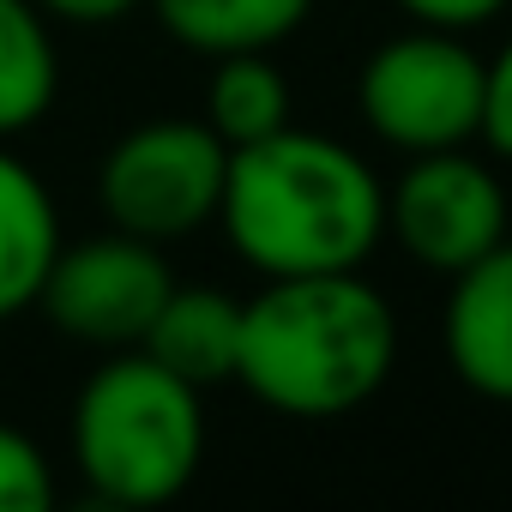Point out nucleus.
Listing matches in <instances>:
<instances>
[{
    "label": "nucleus",
    "mask_w": 512,
    "mask_h": 512,
    "mask_svg": "<svg viewBox=\"0 0 512 512\" xmlns=\"http://www.w3.org/2000/svg\"><path fill=\"white\" fill-rule=\"evenodd\" d=\"M217 223L260 278L362 272L386 241V181L344 139L278 127L229 151Z\"/></svg>",
    "instance_id": "obj_1"
},
{
    "label": "nucleus",
    "mask_w": 512,
    "mask_h": 512,
    "mask_svg": "<svg viewBox=\"0 0 512 512\" xmlns=\"http://www.w3.org/2000/svg\"><path fill=\"white\" fill-rule=\"evenodd\" d=\"M398 368V308L362 272L266 278L241 302L235 380L278 416L332 422L362 410Z\"/></svg>",
    "instance_id": "obj_2"
},
{
    "label": "nucleus",
    "mask_w": 512,
    "mask_h": 512,
    "mask_svg": "<svg viewBox=\"0 0 512 512\" xmlns=\"http://www.w3.org/2000/svg\"><path fill=\"white\" fill-rule=\"evenodd\" d=\"M67 440L97 500L163 506L205 464V404L199 386H187L145 350H115L79 386Z\"/></svg>",
    "instance_id": "obj_3"
},
{
    "label": "nucleus",
    "mask_w": 512,
    "mask_h": 512,
    "mask_svg": "<svg viewBox=\"0 0 512 512\" xmlns=\"http://www.w3.org/2000/svg\"><path fill=\"white\" fill-rule=\"evenodd\" d=\"M482 85H488V61L464 43V31L416 25L404 37H386L362 61L356 115L380 145L404 157L452 151L482 133Z\"/></svg>",
    "instance_id": "obj_4"
},
{
    "label": "nucleus",
    "mask_w": 512,
    "mask_h": 512,
    "mask_svg": "<svg viewBox=\"0 0 512 512\" xmlns=\"http://www.w3.org/2000/svg\"><path fill=\"white\" fill-rule=\"evenodd\" d=\"M229 175V145L187 115H157L127 127L103 163H97V205L109 229H127L139 241H187L205 223H217Z\"/></svg>",
    "instance_id": "obj_5"
},
{
    "label": "nucleus",
    "mask_w": 512,
    "mask_h": 512,
    "mask_svg": "<svg viewBox=\"0 0 512 512\" xmlns=\"http://www.w3.org/2000/svg\"><path fill=\"white\" fill-rule=\"evenodd\" d=\"M512 199L494 175V163L470 157V145L452 151H416L404 175L386 187V235L434 278H452L476 266L488 247L506 241Z\"/></svg>",
    "instance_id": "obj_6"
},
{
    "label": "nucleus",
    "mask_w": 512,
    "mask_h": 512,
    "mask_svg": "<svg viewBox=\"0 0 512 512\" xmlns=\"http://www.w3.org/2000/svg\"><path fill=\"white\" fill-rule=\"evenodd\" d=\"M175 290V272L157 241H139L127 229L91 235V241H61L55 266L37 290L43 320L91 350H139L145 326L157 320L163 296Z\"/></svg>",
    "instance_id": "obj_7"
},
{
    "label": "nucleus",
    "mask_w": 512,
    "mask_h": 512,
    "mask_svg": "<svg viewBox=\"0 0 512 512\" xmlns=\"http://www.w3.org/2000/svg\"><path fill=\"white\" fill-rule=\"evenodd\" d=\"M440 344L458 386L488 404H512V235L488 247L476 266L452 272Z\"/></svg>",
    "instance_id": "obj_8"
},
{
    "label": "nucleus",
    "mask_w": 512,
    "mask_h": 512,
    "mask_svg": "<svg viewBox=\"0 0 512 512\" xmlns=\"http://www.w3.org/2000/svg\"><path fill=\"white\" fill-rule=\"evenodd\" d=\"M61 211L49 181L0 139V320L37 308V290L61 253Z\"/></svg>",
    "instance_id": "obj_9"
},
{
    "label": "nucleus",
    "mask_w": 512,
    "mask_h": 512,
    "mask_svg": "<svg viewBox=\"0 0 512 512\" xmlns=\"http://www.w3.org/2000/svg\"><path fill=\"white\" fill-rule=\"evenodd\" d=\"M139 350L151 356V362H163L169 374H181L187 386H223V380H235V350H241V302L235 296H223V290H205V284H193V290H169L163 296V308H157V320L145 326V338H139Z\"/></svg>",
    "instance_id": "obj_10"
},
{
    "label": "nucleus",
    "mask_w": 512,
    "mask_h": 512,
    "mask_svg": "<svg viewBox=\"0 0 512 512\" xmlns=\"http://www.w3.org/2000/svg\"><path fill=\"white\" fill-rule=\"evenodd\" d=\"M157 13V25L169 31V43L217 61V55H247V49H278L290 43L314 0H145Z\"/></svg>",
    "instance_id": "obj_11"
},
{
    "label": "nucleus",
    "mask_w": 512,
    "mask_h": 512,
    "mask_svg": "<svg viewBox=\"0 0 512 512\" xmlns=\"http://www.w3.org/2000/svg\"><path fill=\"white\" fill-rule=\"evenodd\" d=\"M61 97V49L37 0H0V139L31 133Z\"/></svg>",
    "instance_id": "obj_12"
},
{
    "label": "nucleus",
    "mask_w": 512,
    "mask_h": 512,
    "mask_svg": "<svg viewBox=\"0 0 512 512\" xmlns=\"http://www.w3.org/2000/svg\"><path fill=\"white\" fill-rule=\"evenodd\" d=\"M229 151L272 139L278 127H290V79L266 49L247 55H217L211 61V85H205V115H199Z\"/></svg>",
    "instance_id": "obj_13"
},
{
    "label": "nucleus",
    "mask_w": 512,
    "mask_h": 512,
    "mask_svg": "<svg viewBox=\"0 0 512 512\" xmlns=\"http://www.w3.org/2000/svg\"><path fill=\"white\" fill-rule=\"evenodd\" d=\"M55 464L25 428L0 422V512H49L55 506Z\"/></svg>",
    "instance_id": "obj_14"
},
{
    "label": "nucleus",
    "mask_w": 512,
    "mask_h": 512,
    "mask_svg": "<svg viewBox=\"0 0 512 512\" xmlns=\"http://www.w3.org/2000/svg\"><path fill=\"white\" fill-rule=\"evenodd\" d=\"M500 163H512V37L500 43V55L488 61V85H482V133H476Z\"/></svg>",
    "instance_id": "obj_15"
},
{
    "label": "nucleus",
    "mask_w": 512,
    "mask_h": 512,
    "mask_svg": "<svg viewBox=\"0 0 512 512\" xmlns=\"http://www.w3.org/2000/svg\"><path fill=\"white\" fill-rule=\"evenodd\" d=\"M512 0H398V13L416 19V25H434V31H476L488 19H500Z\"/></svg>",
    "instance_id": "obj_16"
},
{
    "label": "nucleus",
    "mask_w": 512,
    "mask_h": 512,
    "mask_svg": "<svg viewBox=\"0 0 512 512\" xmlns=\"http://www.w3.org/2000/svg\"><path fill=\"white\" fill-rule=\"evenodd\" d=\"M37 7L61 25H115V19L139 13L145 0H37Z\"/></svg>",
    "instance_id": "obj_17"
}]
</instances>
